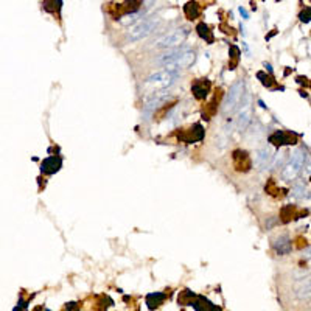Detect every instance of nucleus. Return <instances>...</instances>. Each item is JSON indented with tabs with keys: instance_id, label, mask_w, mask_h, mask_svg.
Returning a JSON list of instances; mask_svg holds the SVG:
<instances>
[{
	"instance_id": "1",
	"label": "nucleus",
	"mask_w": 311,
	"mask_h": 311,
	"mask_svg": "<svg viewBox=\"0 0 311 311\" xmlns=\"http://www.w3.org/2000/svg\"><path fill=\"white\" fill-rule=\"evenodd\" d=\"M195 59L196 55L191 50H168L154 58L153 66L178 72L181 69H188L190 66H193Z\"/></svg>"
},
{
	"instance_id": "2",
	"label": "nucleus",
	"mask_w": 311,
	"mask_h": 311,
	"mask_svg": "<svg viewBox=\"0 0 311 311\" xmlns=\"http://www.w3.org/2000/svg\"><path fill=\"white\" fill-rule=\"evenodd\" d=\"M159 25H161V18H159V16H149V18L142 19L135 23L134 27L129 28V31H128V35H126V41L128 42L140 41V39L149 36L151 33H154Z\"/></svg>"
},
{
	"instance_id": "3",
	"label": "nucleus",
	"mask_w": 311,
	"mask_h": 311,
	"mask_svg": "<svg viewBox=\"0 0 311 311\" xmlns=\"http://www.w3.org/2000/svg\"><path fill=\"white\" fill-rule=\"evenodd\" d=\"M176 79H178V73H176V72L165 69V70L156 72V73L149 75V76L145 79V87H148V89H151L153 92L165 91L166 87L173 86Z\"/></svg>"
},
{
	"instance_id": "4",
	"label": "nucleus",
	"mask_w": 311,
	"mask_h": 311,
	"mask_svg": "<svg viewBox=\"0 0 311 311\" xmlns=\"http://www.w3.org/2000/svg\"><path fill=\"white\" fill-rule=\"evenodd\" d=\"M305 151L304 149H294L293 151V154L290 156L288 159V162L285 164L283 166V170H282V178L285 181H294L297 176H299V173L300 170L304 168V164H305Z\"/></svg>"
},
{
	"instance_id": "5",
	"label": "nucleus",
	"mask_w": 311,
	"mask_h": 311,
	"mask_svg": "<svg viewBox=\"0 0 311 311\" xmlns=\"http://www.w3.org/2000/svg\"><path fill=\"white\" fill-rule=\"evenodd\" d=\"M187 36H188L187 28H176L170 31V33H165L164 36L157 37L156 41L151 42L149 47H153V49H173V47H178L184 42Z\"/></svg>"
},
{
	"instance_id": "6",
	"label": "nucleus",
	"mask_w": 311,
	"mask_h": 311,
	"mask_svg": "<svg viewBox=\"0 0 311 311\" xmlns=\"http://www.w3.org/2000/svg\"><path fill=\"white\" fill-rule=\"evenodd\" d=\"M243 92H244V81L243 79H238V81H235L232 86H230V89H229L226 98H224V103H222V109H221L222 114L229 115V114L234 112L238 106V103H240L241 97H243Z\"/></svg>"
},
{
	"instance_id": "7",
	"label": "nucleus",
	"mask_w": 311,
	"mask_h": 311,
	"mask_svg": "<svg viewBox=\"0 0 311 311\" xmlns=\"http://www.w3.org/2000/svg\"><path fill=\"white\" fill-rule=\"evenodd\" d=\"M252 118V109H251V101H249V97L246 98V103L241 106L240 109V114H238V118H237V129L238 131H244L246 126L249 125Z\"/></svg>"
},
{
	"instance_id": "8",
	"label": "nucleus",
	"mask_w": 311,
	"mask_h": 311,
	"mask_svg": "<svg viewBox=\"0 0 311 311\" xmlns=\"http://www.w3.org/2000/svg\"><path fill=\"white\" fill-rule=\"evenodd\" d=\"M274 161V151L271 148H261L257 154H255V164H257L258 170H266L271 166Z\"/></svg>"
},
{
	"instance_id": "9",
	"label": "nucleus",
	"mask_w": 311,
	"mask_h": 311,
	"mask_svg": "<svg viewBox=\"0 0 311 311\" xmlns=\"http://www.w3.org/2000/svg\"><path fill=\"white\" fill-rule=\"evenodd\" d=\"M294 140H296V135H293L285 131H277L269 137V142L274 143V145H293Z\"/></svg>"
},
{
	"instance_id": "10",
	"label": "nucleus",
	"mask_w": 311,
	"mask_h": 311,
	"mask_svg": "<svg viewBox=\"0 0 311 311\" xmlns=\"http://www.w3.org/2000/svg\"><path fill=\"white\" fill-rule=\"evenodd\" d=\"M61 165H62V161H61V159H59V157H56V156H53V157L45 159V161L42 162V165H41V170H42L45 174H53V173L59 171Z\"/></svg>"
},
{
	"instance_id": "11",
	"label": "nucleus",
	"mask_w": 311,
	"mask_h": 311,
	"mask_svg": "<svg viewBox=\"0 0 311 311\" xmlns=\"http://www.w3.org/2000/svg\"><path fill=\"white\" fill-rule=\"evenodd\" d=\"M296 299L299 300H304V299H310L311 297V275L310 277H305L304 280H302L297 286L296 290Z\"/></svg>"
},
{
	"instance_id": "12",
	"label": "nucleus",
	"mask_w": 311,
	"mask_h": 311,
	"mask_svg": "<svg viewBox=\"0 0 311 311\" xmlns=\"http://www.w3.org/2000/svg\"><path fill=\"white\" fill-rule=\"evenodd\" d=\"M209 81L207 79H199V81L193 86V93L198 98H205L207 92H209Z\"/></svg>"
},
{
	"instance_id": "13",
	"label": "nucleus",
	"mask_w": 311,
	"mask_h": 311,
	"mask_svg": "<svg viewBox=\"0 0 311 311\" xmlns=\"http://www.w3.org/2000/svg\"><path fill=\"white\" fill-rule=\"evenodd\" d=\"M274 248L277 249L278 254H288L291 251V243H290V238L288 237H280L278 240L274 243Z\"/></svg>"
},
{
	"instance_id": "14",
	"label": "nucleus",
	"mask_w": 311,
	"mask_h": 311,
	"mask_svg": "<svg viewBox=\"0 0 311 311\" xmlns=\"http://www.w3.org/2000/svg\"><path fill=\"white\" fill-rule=\"evenodd\" d=\"M184 11H185V16L190 19V20H193V19H196L198 16H199V6H198V3L195 2V0H191V2H188L185 6H184Z\"/></svg>"
},
{
	"instance_id": "15",
	"label": "nucleus",
	"mask_w": 311,
	"mask_h": 311,
	"mask_svg": "<svg viewBox=\"0 0 311 311\" xmlns=\"http://www.w3.org/2000/svg\"><path fill=\"white\" fill-rule=\"evenodd\" d=\"M62 6V0H44L42 8L49 13H59Z\"/></svg>"
},
{
	"instance_id": "16",
	"label": "nucleus",
	"mask_w": 311,
	"mask_h": 311,
	"mask_svg": "<svg viewBox=\"0 0 311 311\" xmlns=\"http://www.w3.org/2000/svg\"><path fill=\"white\" fill-rule=\"evenodd\" d=\"M165 300V296L164 294H149L148 296V299H146V302H148V305H149V308H154V307H159L162 304V302Z\"/></svg>"
},
{
	"instance_id": "17",
	"label": "nucleus",
	"mask_w": 311,
	"mask_h": 311,
	"mask_svg": "<svg viewBox=\"0 0 311 311\" xmlns=\"http://www.w3.org/2000/svg\"><path fill=\"white\" fill-rule=\"evenodd\" d=\"M300 20L302 22H310L311 20V8H307L305 11L300 13Z\"/></svg>"
},
{
	"instance_id": "18",
	"label": "nucleus",
	"mask_w": 311,
	"mask_h": 311,
	"mask_svg": "<svg viewBox=\"0 0 311 311\" xmlns=\"http://www.w3.org/2000/svg\"><path fill=\"white\" fill-rule=\"evenodd\" d=\"M307 173H311V156H308V164H307Z\"/></svg>"
},
{
	"instance_id": "19",
	"label": "nucleus",
	"mask_w": 311,
	"mask_h": 311,
	"mask_svg": "<svg viewBox=\"0 0 311 311\" xmlns=\"http://www.w3.org/2000/svg\"><path fill=\"white\" fill-rule=\"evenodd\" d=\"M304 257H305V258H311V246L304 252Z\"/></svg>"
}]
</instances>
